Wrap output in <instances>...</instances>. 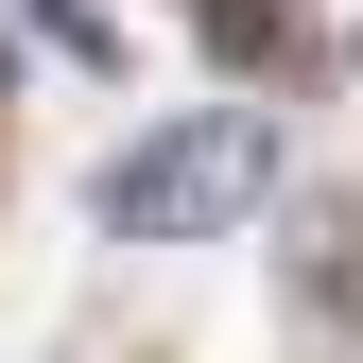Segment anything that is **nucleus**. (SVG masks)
Masks as SVG:
<instances>
[{
  "mask_svg": "<svg viewBox=\"0 0 363 363\" xmlns=\"http://www.w3.org/2000/svg\"><path fill=\"white\" fill-rule=\"evenodd\" d=\"M259 191H277V121L259 104H191V121H156V139H121L104 156V242H208V225H242Z\"/></svg>",
  "mask_w": 363,
  "mask_h": 363,
  "instance_id": "obj_1",
  "label": "nucleus"
}]
</instances>
